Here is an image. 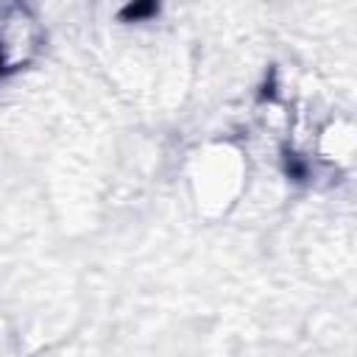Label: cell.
<instances>
[{"instance_id": "1", "label": "cell", "mask_w": 357, "mask_h": 357, "mask_svg": "<svg viewBox=\"0 0 357 357\" xmlns=\"http://www.w3.org/2000/svg\"><path fill=\"white\" fill-rule=\"evenodd\" d=\"M42 33L25 3H8L0 14V73H11L33 59Z\"/></svg>"}]
</instances>
